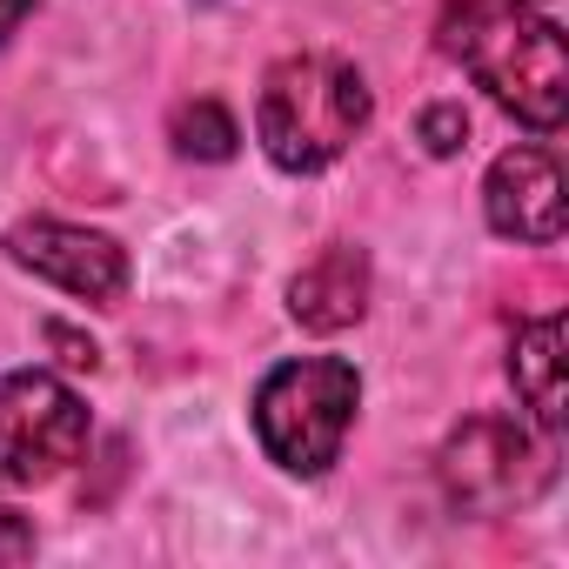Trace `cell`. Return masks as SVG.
I'll return each mask as SVG.
<instances>
[{
	"label": "cell",
	"instance_id": "obj_1",
	"mask_svg": "<svg viewBox=\"0 0 569 569\" xmlns=\"http://www.w3.org/2000/svg\"><path fill=\"white\" fill-rule=\"evenodd\" d=\"M436 41L449 61H462L516 121L562 128L569 74H562V34L529 0H442Z\"/></svg>",
	"mask_w": 569,
	"mask_h": 569
},
{
	"label": "cell",
	"instance_id": "obj_2",
	"mask_svg": "<svg viewBox=\"0 0 569 569\" xmlns=\"http://www.w3.org/2000/svg\"><path fill=\"white\" fill-rule=\"evenodd\" d=\"M254 128L274 168L316 174L336 154H349V141L369 128V88L342 54H289L261 81Z\"/></svg>",
	"mask_w": 569,
	"mask_h": 569
},
{
	"label": "cell",
	"instance_id": "obj_3",
	"mask_svg": "<svg viewBox=\"0 0 569 569\" xmlns=\"http://www.w3.org/2000/svg\"><path fill=\"white\" fill-rule=\"evenodd\" d=\"M362 402V376L336 356H309V362H281L261 389H254V429L261 449L296 469V476H322L342 456V436L356 422Z\"/></svg>",
	"mask_w": 569,
	"mask_h": 569
},
{
	"label": "cell",
	"instance_id": "obj_4",
	"mask_svg": "<svg viewBox=\"0 0 569 569\" xmlns=\"http://www.w3.org/2000/svg\"><path fill=\"white\" fill-rule=\"evenodd\" d=\"M436 476H442V489H449L456 509H469V516H502V509H522V502H536V496L549 489L556 449H549L529 422H516V416H469V422L442 442Z\"/></svg>",
	"mask_w": 569,
	"mask_h": 569
},
{
	"label": "cell",
	"instance_id": "obj_5",
	"mask_svg": "<svg viewBox=\"0 0 569 569\" xmlns=\"http://www.w3.org/2000/svg\"><path fill=\"white\" fill-rule=\"evenodd\" d=\"M88 442V409L54 376H0V489L61 476Z\"/></svg>",
	"mask_w": 569,
	"mask_h": 569
},
{
	"label": "cell",
	"instance_id": "obj_6",
	"mask_svg": "<svg viewBox=\"0 0 569 569\" xmlns=\"http://www.w3.org/2000/svg\"><path fill=\"white\" fill-rule=\"evenodd\" d=\"M8 254L21 268L48 274L54 289L88 296V302H121V289H128V254H121V241H108L94 228H74V221H21L8 234Z\"/></svg>",
	"mask_w": 569,
	"mask_h": 569
},
{
	"label": "cell",
	"instance_id": "obj_7",
	"mask_svg": "<svg viewBox=\"0 0 569 569\" xmlns=\"http://www.w3.org/2000/svg\"><path fill=\"white\" fill-rule=\"evenodd\" d=\"M482 208H489V228L496 234L556 248L562 241V174H556V154L549 148H509L489 168Z\"/></svg>",
	"mask_w": 569,
	"mask_h": 569
},
{
	"label": "cell",
	"instance_id": "obj_8",
	"mask_svg": "<svg viewBox=\"0 0 569 569\" xmlns=\"http://www.w3.org/2000/svg\"><path fill=\"white\" fill-rule=\"evenodd\" d=\"M289 309H296V322L316 329V336H336V329L362 322V309H369V254H362V248H329V254H316V261L296 274Z\"/></svg>",
	"mask_w": 569,
	"mask_h": 569
},
{
	"label": "cell",
	"instance_id": "obj_9",
	"mask_svg": "<svg viewBox=\"0 0 569 569\" xmlns=\"http://www.w3.org/2000/svg\"><path fill=\"white\" fill-rule=\"evenodd\" d=\"M509 376H516V396L529 402V416L556 436L562 429V316H542V322L516 329Z\"/></svg>",
	"mask_w": 569,
	"mask_h": 569
},
{
	"label": "cell",
	"instance_id": "obj_10",
	"mask_svg": "<svg viewBox=\"0 0 569 569\" xmlns=\"http://www.w3.org/2000/svg\"><path fill=\"white\" fill-rule=\"evenodd\" d=\"M168 134H174V148H181V154H201V161H228V154H234V141H241L221 101H181V108H174V121H168Z\"/></svg>",
	"mask_w": 569,
	"mask_h": 569
},
{
	"label": "cell",
	"instance_id": "obj_11",
	"mask_svg": "<svg viewBox=\"0 0 569 569\" xmlns=\"http://www.w3.org/2000/svg\"><path fill=\"white\" fill-rule=\"evenodd\" d=\"M422 141H429V154H456V148L469 141V114H462L456 101L429 108V114H422Z\"/></svg>",
	"mask_w": 569,
	"mask_h": 569
},
{
	"label": "cell",
	"instance_id": "obj_12",
	"mask_svg": "<svg viewBox=\"0 0 569 569\" xmlns=\"http://www.w3.org/2000/svg\"><path fill=\"white\" fill-rule=\"evenodd\" d=\"M21 556H34V529L14 509H0V562H21Z\"/></svg>",
	"mask_w": 569,
	"mask_h": 569
},
{
	"label": "cell",
	"instance_id": "obj_13",
	"mask_svg": "<svg viewBox=\"0 0 569 569\" xmlns=\"http://www.w3.org/2000/svg\"><path fill=\"white\" fill-rule=\"evenodd\" d=\"M48 342H54V349H61V362H74V369H94V342H81V336H68V329H61V322H54V329H48Z\"/></svg>",
	"mask_w": 569,
	"mask_h": 569
},
{
	"label": "cell",
	"instance_id": "obj_14",
	"mask_svg": "<svg viewBox=\"0 0 569 569\" xmlns=\"http://www.w3.org/2000/svg\"><path fill=\"white\" fill-rule=\"evenodd\" d=\"M28 14H34V0H0V41H8Z\"/></svg>",
	"mask_w": 569,
	"mask_h": 569
}]
</instances>
